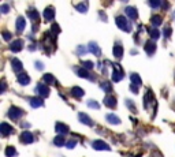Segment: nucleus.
<instances>
[{"label":"nucleus","mask_w":175,"mask_h":157,"mask_svg":"<svg viewBox=\"0 0 175 157\" xmlns=\"http://www.w3.org/2000/svg\"><path fill=\"white\" fill-rule=\"evenodd\" d=\"M6 156H7V157H14V156H17L15 148H14V146H7V148H6Z\"/></svg>","instance_id":"obj_23"},{"label":"nucleus","mask_w":175,"mask_h":157,"mask_svg":"<svg viewBox=\"0 0 175 157\" xmlns=\"http://www.w3.org/2000/svg\"><path fill=\"white\" fill-rule=\"evenodd\" d=\"M0 131H2L3 135H8L10 133L14 131V129L8 123H2V126H0Z\"/></svg>","instance_id":"obj_11"},{"label":"nucleus","mask_w":175,"mask_h":157,"mask_svg":"<svg viewBox=\"0 0 175 157\" xmlns=\"http://www.w3.org/2000/svg\"><path fill=\"white\" fill-rule=\"evenodd\" d=\"M75 145H77V142H75L74 139H71V141L67 142V148H69V149H73V148H74Z\"/></svg>","instance_id":"obj_35"},{"label":"nucleus","mask_w":175,"mask_h":157,"mask_svg":"<svg viewBox=\"0 0 175 157\" xmlns=\"http://www.w3.org/2000/svg\"><path fill=\"white\" fill-rule=\"evenodd\" d=\"M11 66H13L14 71H21L22 70V62L19 59H13L11 60Z\"/></svg>","instance_id":"obj_18"},{"label":"nucleus","mask_w":175,"mask_h":157,"mask_svg":"<svg viewBox=\"0 0 175 157\" xmlns=\"http://www.w3.org/2000/svg\"><path fill=\"white\" fill-rule=\"evenodd\" d=\"M8 8H10V7H8V4H3L2 5V7H0V10H2V13H8Z\"/></svg>","instance_id":"obj_38"},{"label":"nucleus","mask_w":175,"mask_h":157,"mask_svg":"<svg viewBox=\"0 0 175 157\" xmlns=\"http://www.w3.org/2000/svg\"><path fill=\"white\" fill-rule=\"evenodd\" d=\"M126 14L130 16L131 19H133V21H134V19H137V16H138V14H137V10H136L134 7H127V8H126Z\"/></svg>","instance_id":"obj_20"},{"label":"nucleus","mask_w":175,"mask_h":157,"mask_svg":"<svg viewBox=\"0 0 175 157\" xmlns=\"http://www.w3.org/2000/svg\"><path fill=\"white\" fill-rule=\"evenodd\" d=\"M171 31H173V30H171V27H166V30L164 31H163V33H166V36H171Z\"/></svg>","instance_id":"obj_40"},{"label":"nucleus","mask_w":175,"mask_h":157,"mask_svg":"<svg viewBox=\"0 0 175 157\" xmlns=\"http://www.w3.org/2000/svg\"><path fill=\"white\" fill-rule=\"evenodd\" d=\"M36 64H37V68H39V70H41V68H43V66H41V63H40V62H37Z\"/></svg>","instance_id":"obj_42"},{"label":"nucleus","mask_w":175,"mask_h":157,"mask_svg":"<svg viewBox=\"0 0 175 157\" xmlns=\"http://www.w3.org/2000/svg\"><path fill=\"white\" fill-rule=\"evenodd\" d=\"M104 104H106L107 107H110V108H115L116 107V100L112 97V96H108V97L104 98Z\"/></svg>","instance_id":"obj_15"},{"label":"nucleus","mask_w":175,"mask_h":157,"mask_svg":"<svg viewBox=\"0 0 175 157\" xmlns=\"http://www.w3.org/2000/svg\"><path fill=\"white\" fill-rule=\"evenodd\" d=\"M93 149L96 150H110V145H107L104 141H95L93 142Z\"/></svg>","instance_id":"obj_4"},{"label":"nucleus","mask_w":175,"mask_h":157,"mask_svg":"<svg viewBox=\"0 0 175 157\" xmlns=\"http://www.w3.org/2000/svg\"><path fill=\"white\" fill-rule=\"evenodd\" d=\"M149 4H151V5H152V7H153V8H157V7H159V5H160V2H151V3H149Z\"/></svg>","instance_id":"obj_39"},{"label":"nucleus","mask_w":175,"mask_h":157,"mask_svg":"<svg viewBox=\"0 0 175 157\" xmlns=\"http://www.w3.org/2000/svg\"><path fill=\"white\" fill-rule=\"evenodd\" d=\"M77 10H80V13H86L88 11V3H80V4L75 5Z\"/></svg>","instance_id":"obj_27"},{"label":"nucleus","mask_w":175,"mask_h":157,"mask_svg":"<svg viewBox=\"0 0 175 157\" xmlns=\"http://www.w3.org/2000/svg\"><path fill=\"white\" fill-rule=\"evenodd\" d=\"M114 55H115V57H118V59H121V57L123 56V48H122L121 44H115V46H114Z\"/></svg>","instance_id":"obj_13"},{"label":"nucleus","mask_w":175,"mask_h":157,"mask_svg":"<svg viewBox=\"0 0 175 157\" xmlns=\"http://www.w3.org/2000/svg\"><path fill=\"white\" fill-rule=\"evenodd\" d=\"M71 94L77 98H81V97H84V90L81 88H78V86H75V88H73V90H71Z\"/></svg>","instance_id":"obj_21"},{"label":"nucleus","mask_w":175,"mask_h":157,"mask_svg":"<svg viewBox=\"0 0 175 157\" xmlns=\"http://www.w3.org/2000/svg\"><path fill=\"white\" fill-rule=\"evenodd\" d=\"M130 90H133L134 93H138V89H137V86H136V85H133V86H131Z\"/></svg>","instance_id":"obj_41"},{"label":"nucleus","mask_w":175,"mask_h":157,"mask_svg":"<svg viewBox=\"0 0 175 157\" xmlns=\"http://www.w3.org/2000/svg\"><path fill=\"white\" fill-rule=\"evenodd\" d=\"M130 79H131V82H133L134 85H141V78H140V75L136 74V72L130 75Z\"/></svg>","instance_id":"obj_24"},{"label":"nucleus","mask_w":175,"mask_h":157,"mask_svg":"<svg viewBox=\"0 0 175 157\" xmlns=\"http://www.w3.org/2000/svg\"><path fill=\"white\" fill-rule=\"evenodd\" d=\"M26 26V21L23 16H18V19H17V30L18 31H22L23 29H25Z\"/></svg>","instance_id":"obj_17"},{"label":"nucleus","mask_w":175,"mask_h":157,"mask_svg":"<svg viewBox=\"0 0 175 157\" xmlns=\"http://www.w3.org/2000/svg\"><path fill=\"white\" fill-rule=\"evenodd\" d=\"M101 86H103V89L106 90V92H111V89H112V86H111L110 82H103L101 83Z\"/></svg>","instance_id":"obj_33"},{"label":"nucleus","mask_w":175,"mask_h":157,"mask_svg":"<svg viewBox=\"0 0 175 157\" xmlns=\"http://www.w3.org/2000/svg\"><path fill=\"white\" fill-rule=\"evenodd\" d=\"M151 37H152V38L153 40H157V38H159V37H160V34H159V31H157L156 30V29H152V30H151Z\"/></svg>","instance_id":"obj_32"},{"label":"nucleus","mask_w":175,"mask_h":157,"mask_svg":"<svg viewBox=\"0 0 175 157\" xmlns=\"http://www.w3.org/2000/svg\"><path fill=\"white\" fill-rule=\"evenodd\" d=\"M78 118H80V120L84 124H88V126H93V122H92V119L89 118V116L86 115V113H78Z\"/></svg>","instance_id":"obj_10"},{"label":"nucleus","mask_w":175,"mask_h":157,"mask_svg":"<svg viewBox=\"0 0 175 157\" xmlns=\"http://www.w3.org/2000/svg\"><path fill=\"white\" fill-rule=\"evenodd\" d=\"M52 31H55V36H58V34H59L60 27H59V25H58V23H54V25H52Z\"/></svg>","instance_id":"obj_34"},{"label":"nucleus","mask_w":175,"mask_h":157,"mask_svg":"<svg viewBox=\"0 0 175 157\" xmlns=\"http://www.w3.org/2000/svg\"><path fill=\"white\" fill-rule=\"evenodd\" d=\"M44 18L47 19V21H51V19H54L55 18V10L52 7H48V8H45L44 10Z\"/></svg>","instance_id":"obj_7"},{"label":"nucleus","mask_w":175,"mask_h":157,"mask_svg":"<svg viewBox=\"0 0 175 157\" xmlns=\"http://www.w3.org/2000/svg\"><path fill=\"white\" fill-rule=\"evenodd\" d=\"M44 81L47 83H55V77L52 74H45L44 75Z\"/></svg>","instance_id":"obj_29"},{"label":"nucleus","mask_w":175,"mask_h":157,"mask_svg":"<svg viewBox=\"0 0 175 157\" xmlns=\"http://www.w3.org/2000/svg\"><path fill=\"white\" fill-rule=\"evenodd\" d=\"M123 78V71L118 67V64H114V72H112V81L114 82H119Z\"/></svg>","instance_id":"obj_2"},{"label":"nucleus","mask_w":175,"mask_h":157,"mask_svg":"<svg viewBox=\"0 0 175 157\" xmlns=\"http://www.w3.org/2000/svg\"><path fill=\"white\" fill-rule=\"evenodd\" d=\"M36 90L43 96V97H48V94H49V88L47 85H44V83H39Z\"/></svg>","instance_id":"obj_6"},{"label":"nucleus","mask_w":175,"mask_h":157,"mask_svg":"<svg viewBox=\"0 0 175 157\" xmlns=\"http://www.w3.org/2000/svg\"><path fill=\"white\" fill-rule=\"evenodd\" d=\"M106 118H107V120H108L111 124H119V122H121V120H119L118 116L114 115V113H108V115H107Z\"/></svg>","instance_id":"obj_22"},{"label":"nucleus","mask_w":175,"mask_h":157,"mask_svg":"<svg viewBox=\"0 0 175 157\" xmlns=\"http://www.w3.org/2000/svg\"><path fill=\"white\" fill-rule=\"evenodd\" d=\"M18 82L25 86V85H28V83L30 82V78L28 77V74H19L18 75Z\"/></svg>","instance_id":"obj_19"},{"label":"nucleus","mask_w":175,"mask_h":157,"mask_svg":"<svg viewBox=\"0 0 175 157\" xmlns=\"http://www.w3.org/2000/svg\"><path fill=\"white\" fill-rule=\"evenodd\" d=\"M22 109L17 108V107H13V108H10V111H8V116H10L11 119H14V120H17V119H19L22 116Z\"/></svg>","instance_id":"obj_3"},{"label":"nucleus","mask_w":175,"mask_h":157,"mask_svg":"<svg viewBox=\"0 0 175 157\" xmlns=\"http://www.w3.org/2000/svg\"><path fill=\"white\" fill-rule=\"evenodd\" d=\"M144 49H145V52H147V53H149V55H152L155 51H156V44H155V42H147V44H145V46H144Z\"/></svg>","instance_id":"obj_16"},{"label":"nucleus","mask_w":175,"mask_h":157,"mask_svg":"<svg viewBox=\"0 0 175 157\" xmlns=\"http://www.w3.org/2000/svg\"><path fill=\"white\" fill-rule=\"evenodd\" d=\"M77 72H78V75H80V77H82V78H90L89 72H88L85 68H78Z\"/></svg>","instance_id":"obj_28"},{"label":"nucleus","mask_w":175,"mask_h":157,"mask_svg":"<svg viewBox=\"0 0 175 157\" xmlns=\"http://www.w3.org/2000/svg\"><path fill=\"white\" fill-rule=\"evenodd\" d=\"M86 48H88V51L92 52L93 55H96V56H100L101 51H100V48H99V46L95 44V42H90V44H88Z\"/></svg>","instance_id":"obj_9"},{"label":"nucleus","mask_w":175,"mask_h":157,"mask_svg":"<svg viewBox=\"0 0 175 157\" xmlns=\"http://www.w3.org/2000/svg\"><path fill=\"white\" fill-rule=\"evenodd\" d=\"M3 38L8 41V40L11 38V33H8V31H3Z\"/></svg>","instance_id":"obj_37"},{"label":"nucleus","mask_w":175,"mask_h":157,"mask_svg":"<svg viewBox=\"0 0 175 157\" xmlns=\"http://www.w3.org/2000/svg\"><path fill=\"white\" fill-rule=\"evenodd\" d=\"M88 107H90V108H95V109H99V108H100V104H99L97 101L89 100V101H88Z\"/></svg>","instance_id":"obj_30"},{"label":"nucleus","mask_w":175,"mask_h":157,"mask_svg":"<svg viewBox=\"0 0 175 157\" xmlns=\"http://www.w3.org/2000/svg\"><path fill=\"white\" fill-rule=\"evenodd\" d=\"M29 16H30L32 19H34V22H39V14H37V11H29Z\"/></svg>","instance_id":"obj_31"},{"label":"nucleus","mask_w":175,"mask_h":157,"mask_svg":"<svg viewBox=\"0 0 175 157\" xmlns=\"http://www.w3.org/2000/svg\"><path fill=\"white\" fill-rule=\"evenodd\" d=\"M84 67H85L86 70L88 68H92L93 67V63L90 62V60H86V62H84Z\"/></svg>","instance_id":"obj_36"},{"label":"nucleus","mask_w":175,"mask_h":157,"mask_svg":"<svg viewBox=\"0 0 175 157\" xmlns=\"http://www.w3.org/2000/svg\"><path fill=\"white\" fill-rule=\"evenodd\" d=\"M65 138H63V135H59V137H56V138L54 139V144L56 145V146H63L65 145Z\"/></svg>","instance_id":"obj_25"},{"label":"nucleus","mask_w":175,"mask_h":157,"mask_svg":"<svg viewBox=\"0 0 175 157\" xmlns=\"http://www.w3.org/2000/svg\"><path fill=\"white\" fill-rule=\"evenodd\" d=\"M151 21H152V25L159 26V25H162V21H163V19H162V16H160V15H153Z\"/></svg>","instance_id":"obj_26"},{"label":"nucleus","mask_w":175,"mask_h":157,"mask_svg":"<svg viewBox=\"0 0 175 157\" xmlns=\"http://www.w3.org/2000/svg\"><path fill=\"white\" fill-rule=\"evenodd\" d=\"M10 48H11V51L13 52H19L23 48V41L22 40H15V41L10 45Z\"/></svg>","instance_id":"obj_8"},{"label":"nucleus","mask_w":175,"mask_h":157,"mask_svg":"<svg viewBox=\"0 0 175 157\" xmlns=\"http://www.w3.org/2000/svg\"><path fill=\"white\" fill-rule=\"evenodd\" d=\"M116 25L125 31H130V29H131L130 23L127 22V19L125 18V16H118V18H116Z\"/></svg>","instance_id":"obj_1"},{"label":"nucleus","mask_w":175,"mask_h":157,"mask_svg":"<svg viewBox=\"0 0 175 157\" xmlns=\"http://www.w3.org/2000/svg\"><path fill=\"white\" fill-rule=\"evenodd\" d=\"M55 130H56L59 134H67V133H69V126H66V124H63V123H56L55 124Z\"/></svg>","instance_id":"obj_12"},{"label":"nucleus","mask_w":175,"mask_h":157,"mask_svg":"<svg viewBox=\"0 0 175 157\" xmlns=\"http://www.w3.org/2000/svg\"><path fill=\"white\" fill-rule=\"evenodd\" d=\"M30 105L33 107V108H39V107L44 105V101H43V98H40V97H33L30 100Z\"/></svg>","instance_id":"obj_14"},{"label":"nucleus","mask_w":175,"mask_h":157,"mask_svg":"<svg viewBox=\"0 0 175 157\" xmlns=\"http://www.w3.org/2000/svg\"><path fill=\"white\" fill-rule=\"evenodd\" d=\"M21 141L23 144H32V142L34 141V137L30 131H23L22 135H21Z\"/></svg>","instance_id":"obj_5"}]
</instances>
